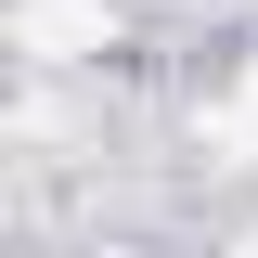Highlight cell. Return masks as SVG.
<instances>
[{
	"instance_id": "obj_1",
	"label": "cell",
	"mask_w": 258,
	"mask_h": 258,
	"mask_svg": "<svg viewBox=\"0 0 258 258\" xmlns=\"http://www.w3.org/2000/svg\"><path fill=\"white\" fill-rule=\"evenodd\" d=\"M220 142H232V155H258V64L232 78V103H220Z\"/></svg>"
}]
</instances>
